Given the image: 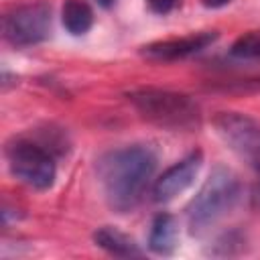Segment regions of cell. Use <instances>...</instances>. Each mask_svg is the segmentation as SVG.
Segmentation results:
<instances>
[{"label": "cell", "mask_w": 260, "mask_h": 260, "mask_svg": "<svg viewBox=\"0 0 260 260\" xmlns=\"http://www.w3.org/2000/svg\"><path fill=\"white\" fill-rule=\"evenodd\" d=\"M230 53L236 59H246V61L260 59V30H250V32L238 37L236 43L232 45Z\"/></svg>", "instance_id": "12"}, {"label": "cell", "mask_w": 260, "mask_h": 260, "mask_svg": "<svg viewBox=\"0 0 260 260\" xmlns=\"http://www.w3.org/2000/svg\"><path fill=\"white\" fill-rule=\"evenodd\" d=\"M95 2H98L100 6H104V8H110V6H112L116 0H95Z\"/></svg>", "instance_id": "15"}, {"label": "cell", "mask_w": 260, "mask_h": 260, "mask_svg": "<svg viewBox=\"0 0 260 260\" xmlns=\"http://www.w3.org/2000/svg\"><path fill=\"white\" fill-rule=\"evenodd\" d=\"M61 22L67 32L75 37L85 35L93 24V10L83 0H65L61 8Z\"/></svg>", "instance_id": "11"}, {"label": "cell", "mask_w": 260, "mask_h": 260, "mask_svg": "<svg viewBox=\"0 0 260 260\" xmlns=\"http://www.w3.org/2000/svg\"><path fill=\"white\" fill-rule=\"evenodd\" d=\"M201 165H203V154L201 150H195L185 158H181L179 162H175L173 167H169L156 179L152 187V199L156 203H167L177 195H181L195 181V177L201 171Z\"/></svg>", "instance_id": "7"}, {"label": "cell", "mask_w": 260, "mask_h": 260, "mask_svg": "<svg viewBox=\"0 0 260 260\" xmlns=\"http://www.w3.org/2000/svg\"><path fill=\"white\" fill-rule=\"evenodd\" d=\"M217 39L215 30H203L195 35H187L181 39H167V41H156L146 47H142V55L152 59V61H177V59H187L195 53H201L209 45H213Z\"/></svg>", "instance_id": "8"}, {"label": "cell", "mask_w": 260, "mask_h": 260, "mask_svg": "<svg viewBox=\"0 0 260 260\" xmlns=\"http://www.w3.org/2000/svg\"><path fill=\"white\" fill-rule=\"evenodd\" d=\"M177 238H179V228L177 221L171 213H158L152 219L150 234H148V248L150 252L158 256H169L177 248Z\"/></svg>", "instance_id": "9"}, {"label": "cell", "mask_w": 260, "mask_h": 260, "mask_svg": "<svg viewBox=\"0 0 260 260\" xmlns=\"http://www.w3.org/2000/svg\"><path fill=\"white\" fill-rule=\"evenodd\" d=\"M215 130L221 140L260 175V124L236 112H223L215 118Z\"/></svg>", "instance_id": "6"}, {"label": "cell", "mask_w": 260, "mask_h": 260, "mask_svg": "<svg viewBox=\"0 0 260 260\" xmlns=\"http://www.w3.org/2000/svg\"><path fill=\"white\" fill-rule=\"evenodd\" d=\"M6 160L10 173L24 185L39 191L53 187L57 177L55 158L39 142L28 138H14L6 146Z\"/></svg>", "instance_id": "4"}, {"label": "cell", "mask_w": 260, "mask_h": 260, "mask_svg": "<svg viewBox=\"0 0 260 260\" xmlns=\"http://www.w3.org/2000/svg\"><path fill=\"white\" fill-rule=\"evenodd\" d=\"M230 2H232V0H203V4L209 6V8H221V6L230 4Z\"/></svg>", "instance_id": "14"}, {"label": "cell", "mask_w": 260, "mask_h": 260, "mask_svg": "<svg viewBox=\"0 0 260 260\" xmlns=\"http://www.w3.org/2000/svg\"><path fill=\"white\" fill-rule=\"evenodd\" d=\"M240 195L242 183L238 175L232 169L217 165L187 205L189 232L203 234L205 230L215 225L223 215H228L236 207Z\"/></svg>", "instance_id": "2"}, {"label": "cell", "mask_w": 260, "mask_h": 260, "mask_svg": "<svg viewBox=\"0 0 260 260\" xmlns=\"http://www.w3.org/2000/svg\"><path fill=\"white\" fill-rule=\"evenodd\" d=\"M51 22V8L47 4H24L4 14L2 32L10 45L30 47L49 39Z\"/></svg>", "instance_id": "5"}, {"label": "cell", "mask_w": 260, "mask_h": 260, "mask_svg": "<svg viewBox=\"0 0 260 260\" xmlns=\"http://www.w3.org/2000/svg\"><path fill=\"white\" fill-rule=\"evenodd\" d=\"M181 0H146V6L154 14H169L179 6Z\"/></svg>", "instance_id": "13"}, {"label": "cell", "mask_w": 260, "mask_h": 260, "mask_svg": "<svg viewBox=\"0 0 260 260\" xmlns=\"http://www.w3.org/2000/svg\"><path fill=\"white\" fill-rule=\"evenodd\" d=\"M154 171L156 154L144 144H132L106 152L98 160V181L106 203L118 213L134 209Z\"/></svg>", "instance_id": "1"}, {"label": "cell", "mask_w": 260, "mask_h": 260, "mask_svg": "<svg viewBox=\"0 0 260 260\" xmlns=\"http://www.w3.org/2000/svg\"><path fill=\"white\" fill-rule=\"evenodd\" d=\"M93 242H95V246H100L102 250H106L108 254L118 256V258L142 256V250L138 248V244L130 236H126L124 232H120V230H116L112 225H104V228L95 230Z\"/></svg>", "instance_id": "10"}, {"label": "cell", "mask_w": 260, "mask_h": 260, "mask_svg": "<svg viewBox=\"0 0 260 260\" xmlns=\"http://www.w3.org/2000/svg\"><path fill=\"white\" fill-rule=\"evenodd\" d=\"M128 100L146 120L158 126L189 128L199 122V108L185 93L158 87H140L130 91Z\"/></svg>", "instance_id": "3"}]
</instances>
